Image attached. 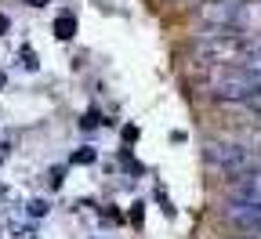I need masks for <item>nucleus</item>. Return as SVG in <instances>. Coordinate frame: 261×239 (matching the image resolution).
<instances>
[{"label": "nucleus", "mask_w": 261, "mask_h": 239, "mask_svg": "<svg viewBox=\"0 0 261 239\" xmlns=\"http://www.w3.org/2000/svg\"><path fill=\"white\" fill-rule=\"evenodd\" d=\"M240 105H247L250 113H257V116H261V87H254V91H250V94L240 101Z\"/></svg>", "instance_id": "6e6552de"}, {"label": "nucleus", "mask_w": 261, "mask_h": 239, "mask_svg": "<svg viewBox=\"0 0 261 239\" xmlns=\"http://www.w3.org/2000/svg\"><path fill=\"white\" fill-rule=\"evenodd\" d=\"M232 199H250V203H261V163L236 174L232 181Z\"/></svg>", "instance_id": "39448f33"}, {"label": "nucleus", "mask_w": 261, "mask_h": 239, "mask_svg": "<svg viewBox=\"0 0 261 239\" xmlns=\"http://www.w3.org/2000/svg\"><path fill=\"white\" fill-rule=\"evenodd\" d=\"M55 33H58V40H69L73 33H76V18H73V15H58V22H55Z\"/></svg>", "instance_id": "0eeeda50"}, {"label": "nucleus", "mask_w": 261, "mask_h": 239, "mask_svg": "<svg viewBox=\"0 0 261 239\" xmlns=\"http://www.w3.org/2000/svg\"><path fill=\"white\" fill-rule=\"evenodd\" d=\"M4 80H8V76H4V73H0V91H4Z\"/></svg>", "instance_id": "f8f14e48"}, {"label": "nucleus", "mask_w": 261, "mask_h": 239, "mask_svg": "<svg viewBox=\"0 0 261 239\" xmlns=\"http://www.w3.org/2000/svg\"><path fill=\"white\" fill-rule=\"evenodd\" d=\"M240 8H243V0H200L196 18H200L207 29H232Z\"/></svg>", "instance_id": "20e7f679"}, {"label": "nucleus", "mask_w": 261, "mask_h": 239, "mask_svg": "<svg viewBox=\"0 0 261 239\" xmlns=\"http://www.w3.org/2000/svg\"><path fill=\"white\" fill-rule=\"evenodd\" d=\"M250 44L243 33L236 29H203L192 44V58L207 65V69H218V65H243V58L250 55Z\"/></svg>", "instance_id": "f257e3e1"}, {"label": "nucleus", "mask_w": 261, "mask_h": 239, "mask_svg": "<svg viewBox=\"0 0 261 239\" xmlns=\"http://www.w3.org/2000/svg\"><path fill=\"white\" fill-rule=\"evenodd\" d=\"M203 160H207L214 170L228 174V178H236V174H243V170H250V167H257V163H261V156H257L254 149H247L243 142H221V138L207 142Z\"/></svg>", "instance_id": "f03ea898"}, {"label": "nucleus", "mask_w": 261, "mask_h": 239, "mask_svg": "<svg viewBox=\"0 0 261 239\" xmlns=\"http://www.w3.org/2000/svg\"><path fill=\"white\" fill-rule=\"evenodd\" d=\"M4 29H8V18H4V15H0V37H4Z\"/></svg>", "instance_id": "9d476101"}, {"label": "nucleus", "mask_w": 261, "mask_h": 239, "mask_svg": "<svg viewBox=\"0 0 261 239\" xmlns=\"http://www.w3.org/2000/svg\"><path fill=\"white\" fill-rule=\"evenodd\" d=\"M240 69L247 73V80H250L254 87H261V44H257V47H250V55L243 58Z\"/></svg>", "instance_id": "423d86ee"}, {"label": "nucleus", "mask_w": 261, "mask_h": 239, "mask_svg": "<svg viewBox=\"0 0 261 239\" xmlns=\"http://www.w3.org/2000/svg\"><path fill=\"white\" fill-rule=\"evenodd\" d=\"M207 91L221 101H243L254 91V84L240 65H218V69H207Z\"/></svg>", "instance_id": "7ed1b4c3"}, {"label": "nucleus", "mask_w": 261, "mask_h": 239, "mask_svg": "<svg viewBox=\"0 0 261 239\" xmlns=\"http://www.w3.org/2000/svg\"><path fill=\"white\" fill-rule=\"evenodd\" d=\"M73 163H94V149H80V152H73Z\"/></svg>", "instance_id": "1a4fd4ad"}, {"label": "nucleus", "mask_w": 261, "mask_h": 239, "mask_svg": "<svg viewBox=\"0 0 261 239\" xmlns=\"http://www.w3.org/2000/svg\"><path fill=\"white\" fill-rule=\"evenodd\" d=\"M29 4H33V8H44V4H47V0H29Z\"/></svg>", "instance_id": "9b49d317"}]
</instances>
